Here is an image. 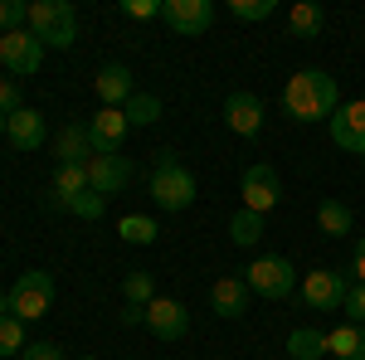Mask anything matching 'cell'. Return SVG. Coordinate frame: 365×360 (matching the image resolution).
Instances as JSON below:
<instances>
[{
	"label": "cell",
	"mask_w": 365,
	"mask_h": 360,
	"mask_svg": "<svg viewBox=\"0 0 365 360\" xmlns=\"http://www.w3.org/2000/svg\"><path fill=\"white\" fill-rule=\"evenodd\" d=\"M229 15L244 20V25H258V20H273L278 5H273V0H229Z\"/></svg>",
	"instance_id": "obj_29"
},
{
	"label": "cell",
	"mask_w": 365,
	"mask_h": 360,
	"mask_svg": "<svg viewBox=\"0 0 365 360\" xmlns=\"http://www.w3.org/2000/svg\"><path fill=\"white\" fill-rule=\"evenodd\" d=\"M287 356L292 360H322L327 356V331H312V326L287 331Z\"/></svg>",
	"instance_id": "obj_23"
},
{
	"label": "cell",
	"mask_w": 365,
	"mask_h": 360,
	"mask_svg": "<svg viewBox=\"0 0 365 360\" xmlns=\"http://www.w3.org/2000/svg\"><path fill=\"white\" fill-rule=\"evenodd\" d=\"M0 63H5V73L29 78V73H39V63H44V44H39L29 29H10V34H0Z\"/></svg>",
	"instance_id": "obj_7"
},
{
	"label": "cell",
	"mask_w": 365,
	"mask_h": 360,
	"mask_svg": "<svg viewBox=\"0 0 365 360\" xmlns=\"http://www.w3.org/2000/svg\"><path fill=\"white\" fill-rule=\"evenodd\" d=\"M127 112L122 108H98L93 112V122H88V137H93V151L98 156H117L122 151V137H127Z\"/></svg>",
	"instance_id": "obj_12"
},
{
	"label": "cell",
	"mask_w": 365,
	"mask_h": 360,
	"mask_svg": "<svg viewBox=\"0 0 365 360\" xmlns=\"http://www.w3.org/2000/svg\"><path fill=\"white\" fill-rule=\"evenodd\" d=\"M161 20H166L175 34L195 39V34H210L215 5H210V0H161Z\"/></svg>",
	"instance_id": "obj_8"
},
{
	"label": "cell",
	"mask_w": 365,
	"mask_h": 360,
	"mask_svg": "<svg viewBox=\"0 0 365 360\" xmlns=\"http://www.w3.org/2000/svg\"><path fill=\"white\" fill-rule=\"evenodd\" d=\"M249 292L258 297H268V302H282L287 292H292V282H297V268L282 258V253H263V258H253L249 263Z\"/></svg>",
	"instance_id": "obj_5"
},
{
	"label": "cell",
	"mask_w": 365,
	"mask_h": 360,
	"mask_svg": "<svg viewBox=\"0 0 365 360\" xmlns=\"http://www.w3.org/2000/svg\"><path fill=\"white\" fill-rule=\"evenodd\" d=\"M127 20H161V0H122Z\"/></svg>",
	"instance_id": "obj_34"
},
{
	"label": "cell",
	"mask_w": 365,
	"mask_h": 360,
	"mask_svg": "<svg viewBox=\"0 0 365 360\" xmlns=\"http://www.w3.org/2000/svg\"><path fill=\"white\" fill-rule=\"evenodd\" d=\"M146 331L156 336V341H180V336L190 331V312H185V302L156 297V302L146 307Z\"/></svg>",
	"instance_id": "obj_10"
},
{
	"label": "cell",
	"mask_w": 365,
	"mask_h": 360,
	"mask_svg": "<svg viewBox=\"0 0 365 360\" xmlns=\"http://www.w3.org/2000/svg\"><path fill=\"white\" fill-rule=\"evenodd\" d=\"M25 25H29V5L25 0H0V34L25 29Z\"/></svg>",
	"instance_id": "obj_31"
},
{
	"label": "cell",
	"mask_w": 365,
	"mask_h": 360,
	"mask_svg": "<svg viewBox=\"0 0 365 360\" xmlns=\"http://www.w3.org/2000/svg\"><path fill=\"white\" fill-rule=\"evenodd\" d=\"M341 312H346L351 326H365V282H356V287L346 292V307H341Z\"/></svg>",
	"instance_id": "obj_32"
},
{
	"label": "cell",
	"mask_w": 365,
	"mask_h": 360,
	"mask_svg": "<svg viewBox=\"0 0 365 360\" xmlns=\"http://www.w3.org/2000/svg\"><path fill=\"white\" fill-rule=\"evenodd\" d=\"M282 112L292 117V122H302V127H312V122H331L341 108V88L336 78L327 73V68H297L287 83H282Z\"/></svg>",
	"instance_id": "obj_1"
},
{
	"label": "cell",
	"mask_w": 365,
	"mask_h": 360,
	"mask_svg": "<svg viewBox=\"0 0 365 360\" xmlns=\"http://www.w3.org/2000/svg\"><path fill=\"white\" fill-rule=\"evenodd\" d=\"M20 360H63V351H58L54 341H34V346H25Z\"/></svg>",
	"instance_id": "obj_35"
},
{
	"label": "cell",
	"mask_w": 365,
	"mask_h": 360,
	"mask_svg": "<svg viewBox=\"0 0 365 360\" xmlns=\"http://www.w3.org/2000/svg\"><path fill=\"white\" fill-rule=\"evenodd\" d=\"M0 317H10V292H0Z\"/></svg>",
	"instance_id": "obj_38"
},
{
	"label": "cell",
	"mask_w": 365,
	"mask_h": 360,
	"mask_svg": "<svg viewBox=\"0 0 365 360\" xmlns=\"http://www.w3.org/2000/svg\"><path fill=\"white\" fill-rule=\"evenodd\" d=\"M25 29L44 44V49H68V44L78 39V15H73L68 0H34Z\"/></svg>",
	"instance_id": "obj_3"
},
{
	"label": "cell",
	"mask_w": 365,
	"mask_h": 360,
	"mask_svg": "<svg viewBox=\"0 0 365 360\" xmlns=\"http://www.w3.org/2000/svg\"><path fill=\"white\" fill-rule=\"evenodd\" d=\"M210 307H215V317L239 322V317L249 312V282H244V277H234V273H225L215 287H210Z\"/></svg>",
	"instance_id": "obj_16"
},
{
	"label": "cell",
	"mask_w": 365,
	"mask_h": 360,
	"mask_svg": "<svg viewBox=\"0 0 365 360\" xmlns=\"http://www.w3.org/2000/svg\"><path fill=\"white\" fill-rule=\"evenodd\" d=\"M10 312H15L20 322H39V317H49V312H54V273L29 268V273L15 277V287H10Z\"/></svg>",
	"instance_id": "obj_4"
},
{
	"label": "cell",
	"mask_w": 365,
	"mask_h": 360,
	"mask_svg": "<svg viewBox=\"0 0 365 360\" xmlns=\"http://www.w3.org/2000/svg\"><path fill=\"white\" fill-rule=\"evenodd\" d=\"M117 234H122L127 244H141V249H146V244H156V234H161V224L151 220V215H127V220L117 224Z\"/></svg>",
	"instance_id": "obj_25"
},
{
	"label": "cell",
	"mask_w": 365,
	"mask_h": 360,
	"mask_svg": "<svg viewBox=\"0 0 365 360\" xmlns=\"http://www.w3.org/2000/svg\"><path fill=\"white\" fill-rule=\"evenodd\" d=\"M93 93H98V103H103V108H127V103H132V93H137L132 68H127V63H108V68H98Z\"/></svg>",
	"instance_id": "obj_15"
},
{
	"label": "cell",
	"mask_w": 365,
	"mask_h": 360,
	"mask_svg": "<svg viewBox=\"0 0 365 360\" xmlns=\"http://www.w3.org/2000/svg\"><path fill=\"white\" fill-rule=\"evenodd\" d=\"M346 292H351V282H346V273H336V268H312V273L302 277V302H307L312 312H341V307H346Z\"/></svg>",
	"instance_id": "obj_6"
},
{
	"label": "cell",
	"mask_w": 365,
	"mask_h": 360,
	"mask_svg": "<svg viewBox=\"0 0 365 360\" xmlns=\"http://www.w3.org/2000/svg\"><path fill=\"white\" fill-rule=\"evenodd\" d=\"M83 170H88V185L103 195V200H108V195H122L132 185V161H127L122 151H117V156H98V151H93L83 161Z\"/></svg>",
	"instance_id": "obj_9"
},
{
	"label": "cell",
	"mask_w": 365,
	"mask_h": 360,
	"mask_svg": "<svg viewBox=\"0 0 365 360\" xmlns=\"http://www.w3.org/2000/svg\"><path fill=\"white\" fill-rule=\"evenodd\" d=\"M5 137H10V146H15V151H39V146L49 141V127H44V112L20 108L15 117H10Z\"/></svg>",
	"instance_id": "obj_17"
},
{
	"label": "cell",
	"mask_w": 365,
	"mask_h": 360,
	"mask_svg": "<svg viewBox=\"0 0 365 360\" xmlns=\"http://www.w3.org/2000/svg\"><path fill=\"white\" fill-rule=\"evenodd\" d=\"M146 190H151V200H156V210L180 215V210L195 205V175L185 170V161H180L175 151H161L156 166H151V175H146Z\"/></svg>",
	"instance_id": "obj_2"
},
{
	"label": "cell",
	"mask_w": 365,
	"mask_h": 360,
	"mask_svg": "<svg viewBox=\"0 0 365 360\" xmlns=\"http://www.w3.org/2000/svg\"><path fill=\"white\" fill-rule=\"evenodd\" d=\"M225 122H229V132H239V137H258V132H263V98L249 93V88L229 93L225 98Z\"/></svg>",
	"instance_id": "obj_13"
},
{
	"label": "cell",
	"mask_w": 365,
	"mask_h": 360,
	"mask_svg": "<svg viewBox=\"0 0 365 360\" xmlns=\"http://www.w3.org/2000/svg\"><path fill=\"white\" fill-rule=\"evenodd\" d=\"M78 360H98V356H78Z\"/></svg>",
	"instance_id": "obj_40"
},
{
	"label": "cell",
	"mask_w": 365,
	"mask_h": 360,
	"mask_svg": "<svg viewBox=\"0 0 365 360\" xmlns=\"http://www.w3.org/2000/svg\"><path fill=\"white\" fill-rule=\"evenodd\" d=\"M327 356H341V360H365V326H336L327 331Z\"/></svg>",
	"instance_id": "obj_22"
},
{
	"label": "cell",
	"mask_w": 365,
	"mask_h": 360,
	"mask_svg": "<svg viewBox=\"0 0 365 360\" xmlns=\"http://www.w3.org/2000/svg\"><path fill=\"white\" fill-rule=\"evenodd\" d=\"M122 297H127V307H151L156 302V277L151 273H127L122 277Z\"/></svg>",
	"instance_id": "obj_26"
},
{
	"label": "cell",
	"mask_w": 365,
	"mask_h": 360,
	"mask_svg": "<svg viewBox=\"0 0 365 360\" xmlns=\"http://www.w3.org/2000/svg\"><path fill=\"white\" fill-rule=\"evenodd\" d=\"M327 127H331V141H336L341 151L365 156V103H341Z\"/></svg>",
	"instance_id": "obj_14"
},
{
	"label": "cell",
	"mask_w": 365,
	"mask_h": 360,
	"mask_svg": "<svg viewBox=\"0 0 365 360\" xmlns=\"http://www.w3.org/2000/svg\"><path fill=\"white\" fill-rule=\"evenodd\" d=\"M68 215H78V220H103V215H108V200H103V195L98 190H83V195H73V200H68Z\"/></svg>",
	"instance_id": "obj_30"
},
{
	"label": "cell",
	"mask_w": 365,
	"mask_h": 360,
	"mask_svg": "<svg viewBox=\"0 0 365 360\" xmlns=\"http://www.w3.org/2000/svg\"><path fill=\"white\" fill-rule=\"evenodd\" d=\"M229 239H234L239 249H253V244L263 239V215H253V210H239V215L229 220Z\"/></svg>",
	"instance_id": "obj_24"
},
{
	"label": "cell",
	"mask_w": 365,
	"mask_h": 360,
	"mask_svg": "<svg viewBox=\"0 0 365 360\" xmlns=\"http://www.w3.org/2000/svg\"><path fill=\"white\" fill-rule=\"evenodd\" d=\"M20 108H25V98H20V78H0V112L15 117Z\"/></svg>",
	"instance_id": "obj_33"
},
{
	"label": "cell",
	"mask_w": 365,
	"mask_h": 360,
	"mask_svg": "<svg viewBox=\"0 0 365 360\" xmlns=\"http://www.w3.org/2000/svg\"><path fill=\"white\" fill-rule=\"evenodd\" d=\"M93 190L88 185V170L83 166H58L54 170V180H49V200H44V210H54V215H68V200L73 195H83Z\"/></svg>",
	"instance_id": "obj_18"
},
{
	"label": "cell",
	"mask_w": 365,
	"mask_h": 360,
	"mask_svg": "<svg viewBox=\"0 0 365 360\" xmlns=\"http://www.w3.org/2000/svg\"><path fill=\"white\" fill-rule=\"evenodd\" d=\"M5 127H10V117H5V112H0V137H5Z\"/></svg>",
	"instance_id": "obj_39"
},
{
	"label": "cell",
	"mask_w": 365,
	"mask_h": 360,
	"mask_svg": "<svg viewBox=\"0 0 365 360\" xmlns=\"http://www.w3.org/2000/svg\"><path fill=\"white\" fill-rule=\"evenodd\" d=\"M351 273H356V282H365V234L356 239V253H351Z\"/></svg>",
	"instance_id": "obj_36"
},
{
	"label": "cell",
	"mask_w": 365,
	"mask_h": 360,
	"mask_svg": "<svg viewBox=\"0 0 365 360\" xmlns=\"http://www.w3.org/2000/svg\"><path fill=\"white\" fill-rule=\"evenodd\" d=\"M25 322L10 312V317H0V356H25Z\"/></svg>",
	"instance_id": "obj_28"
},
{
	"label": "cell",
	"mask_w": 365,
	"mask_h": 360,
	"mask_svg": "<svg viewBox=\"0 0 365 360\" xmlns=\"http://www.w3.org/2000/svg\"><path fill=\"white\" fill-rule=\"evenodd\" d=\"M317 229H322L327 239H346V234L356 229L351 205H341V200H322V205H317Z\"/></svg>",
	"instance_id": "obj_20"
},
{
	"label": "cell",
	"mask_w": 365,
	"mask_h": 360,
	"mask_svg": "<svg viewBox=\"0 0 365 360\" xmlns=\"http://www.w3.org/2000/svg\"><path fill=\"white\" fill-rule=\"evenodd\" d=\"M322 29H327V15H322L312 0H297V5L287 10V34H292V39H317Z\"/></svg>",
	"instance_id": "obj_21"
},
{
	"label": "cell",
	"mask_w": 365,
	"mask_h": 360,
	"mask_svg": "<svg viewBox=\"0 0 365 360\" xmlns=\"http://www.w3.org/2000/svg\"><path fill=\"white\" fill-rule=\"evenodd\" d=\"M122 326H146V307H127L122 312Z\"/></svg>",
	"instance_id": "obj_37"
},
{
	"label": "cell",
	"mask_w": 365,
	"mask_h": 360,
	"mask_svg": "<svg viewBox=\"0 0 365 360\" xmlns=\"http://www.w3.org/2000/svg\"><path fill=\"white\" fill-rule=\"evenodd\" d=\"M54 156L58 166H83L93 156V137H88V122H63L54 137Z\"/></svg>",
	"instance_id": "obj_19"
},
{
	"label": "cell",
	"mask_w": 365,
	"mask_h": 360,
	"mask_svg": "<svg viewBox=\"0 0 365 360\" xmlns=\"http://www.w3.org/2000/svg\"><path fill=\"white\" fill-rule=\"evenodd\" d=\"M239 190H244V210H253V215H268L273 205H278V170L273 166H249L244 170V180H239Z\"/></svg>",
	"instance_id": "obj_11"
},
{
	"label": "cell",
	"mask_w": 365,
	"mask_h": 360,
	"mask_svg": "<svg viewBox=\"0 0 365 360\" xmlns=\"http://www.w3.org/2000/svg\"><path fill=\"white\" fill-rule=\"evenodd\" d=\"M122 112H127L132 127H151V122L161 117V98H156V93H132V103H127Z\"/></svg>",
	"instance_id": "obj_27"
}]
</instances>
